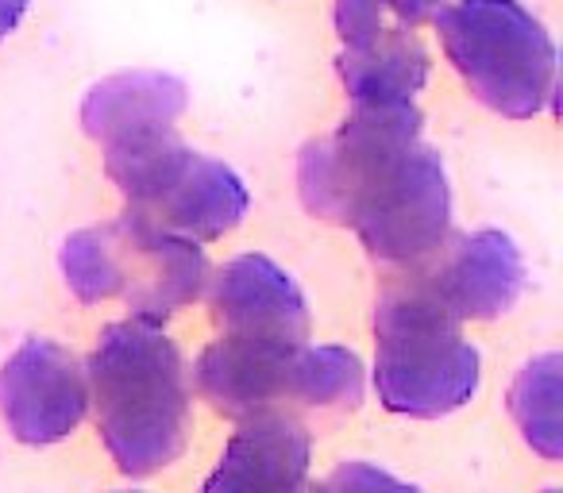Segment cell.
<instances>
[{"label":"cell","instance_id":"1","mask_svg":"<svg viewBox=\"0 0 563 493\" xmlns=\"http://www.w3.org/2000/svg\"><path fill=\"white\" fill-rule=\"evenodd\" d=\"M97 432L132 478L178 462L189 439V370L181 347L151 321L109 324L86 367Z\"/></svg>","mask_w":563,"mask_h":493},{"label":"cell","instance_id":"2","mask_svg":"<svg viewBox=\"0 0 563 493\" xmlns=\"http://www.w3.org/2000/svg\"><path fill=\"white\" fill-rule=\"evenodd\" d=\"M483 359L429 278L390 285L375 305V390L390 413L437 421L478 393Z\"/></svg>","mask_w":563,"mask_h":493},{"label":"cell","instance_id":"3","mask_svg":"<svg viewBox=\"0 0 563 493\" xmlns=\"http://www.w3.org/2000/svg\"><path fill=\"white\" fill-rule=\"evenodd\" d=\"M104 173L120 189L124 216L194 243L224 239L243 224L251 193L228 163L194 150L174 124L104 143Z\"/></svg>","mask_w":563,"mask_h":493},{"label":"cell","instance_id":"4","mask_svg":"<svg viewBox=\"0 0 563 493\" xmlns=\"http://www.w3.org/2000/svg\"><path fill=\"white\" fill-rule=\"evenodd\" d=\"M58 267L81 305L124 301L132 316L151 324L194 305L209 282L201 243L155 232L132 216L74 232Z\"/></svg>","mask_w":563,"mask_h":493},{"label":"cell","instance_id":"5","mask_svg":"<svg viewBox=\"0 0 563 493\" xmlns=\"http://www.w3.org/2000/svg\"><path fill=\"white\" fill-rule=\"evenodd\" d=\"M432 24L452 70L490 112L532 120L555 101V43L521 0H448Z\"/></svg>","mask_w":563,"mask_h":493},{"label":"cell","instance_id":"6","mask_svg":"<svg viewBox=\"0 0 563 493\" xmlns=\"http://www.w3.org/2000/svg\"><path fill=\"white\" fill-rule=\"evenodd\" d=\"M371 259L386 267H421L444 251L452 232V186L440 150L417 143L360 193L347 212Z\"/></svg>","mask_w":563,"mask_h":493},{"label":"cell","instance_id":"7","mask_svg":"<svg viewBox=\"0 0 563 493\" xmlns=\"http://www.w3.org/2000/svg\"><path fill=\"white\" fill-rule=\"evenodd\" d=\"M421 109L413 101H352V112L332 135L306 143L298 158L301 204L317 220L344 224L355 197L401 150L421 143Z\"/></svg>","mask_w":563,"mask_h":493},{"label":"cell","instance_id":"8","mask_svg":"<svg viewBox=\"0 0 563 493\" xmlns=\"http://www.w3.org/2000/svg\"><path fill=\"white\" fill-rule=\"evenodd\" d=\"M89 408L86 367L58 339H27L0 367V421L20 444L47 447L78 432Z\"/></svg>","mask_w":563,"mask_h":493},{"label":"cell","instance_id":"9","mask_svg":"<svg viewBox=\"0 0 563 493\" xmlns=\"http://www.w3.org/2000/svg\"><path fill=\"white\" fill-rule=\"evenodd\" d=\"M217 336L243 344H309V305L301 285L266 255H235L209 282Z\"/></svg>","mask_w":563,"mask_h":493},{"label":"cell","instance_id":"10","mask_svg":"<svg viewBox=\"0 0 563 493\" xmlns=\"http://www.w3.org/2000/svg\"><path fill=\"white\" fill-rule=\"evenodd\" d=\"M313 439L286 408L243 416L201 493H306Z\"/></svg>","mask_w":563,"mask_h":493},{"label":"cell","instance_id":"11","mask_svg":"<svg viewBox=\"0 0 563 493\" xmlns=\"http://www.w3.org/2000/svg\"><path fill=\"white\" fill-rule=\"evenodd\" d=\"M429 285L460 321H494L521 298L525 259L506 232L483 227L463 235L440 259V267L429 274Z\"/></svg>","mask_w":563,"mask_h":493},{"label":"cell","instance_id":"12","mask_svg":"<svg viewBox=\"0 0 563 493\" xmlns=\"http://www.w3.org/2000/svg\"><path fill=\"white\" fill-rule=\"evenodd\" d=\"M186 104V86L178 78H170V74H112V78L97 81L86 93V101H81V132L104 147V143L120 139V135L178 124Z\"/></svg>","mask_w":563,"mask_h":493},{"label":"cell","instance_id":"13","mask_svg":"<svg viewBox=\"0 0 563 493\" xmlns=\"http://www.w3.org/2000/svg\"><path fill=\"white\" fill-rule=\"evenodd\" d=\"M336 70L352 101H417L432 70V58L413 27H383L360 47H340Z\"/></svg>","mask_w":563,"mask_h":493},{"label":"cell","instance_id":"14","mask_svg":"<svg viewBox=\"0 0 563 493\" xmlns=\"http://www.w3.org/2000/svg\"><path fill=\"white\" fill-rule=\"evenodd\" d=\"M560 370L563 359L555 351L525 362L509 390V413L521 428L525 444L548 462L563 459V424H560Z\"/></svg>","mask_w":563,"mask_h":493},{"label":"cell","instance_id":"15","mask_svg":"<svg viewBox=\"0 0 563 493\" xmlns=\"http://www.w3.org/2000/svg\"><path fill=\"white\" fill-rule=\"evenodd\" d=\"M294 401L309 408H360L363 359L340 344H306L294 378Z\"/></svg>","mask_w":563,"mask_h":493},{"label":"cell","instance_id":"16","mask_svg":"<svg viewBox=\"0 0 563 493\" xmlns=\"http://www.w3.org/2000/svg\"><path fill=\"white\" fill-rule=\"evenodd\" d=\"M306 493H424L417 485L394 478L390 470L375 467V462H340L321 485L309 482Z\"/></svg>","mask_w":563,"mask_h":493},{"label":"cell","instance_id":"17","mask_svg":"<svg viewBox=\"0 0 563 493\" xmlns=\"http://www.w3.org/2000/svg\"><path fill=\"white\" fill-rule=\"evenodd\" d=\"M386 4L383 0H336V9H332V20H336V35H340V47H360V43L375 40L386 24Z\"/></svg>","mask_w":563,"mask_h":493},{"label":"cell","instance_id":"18","mask_svg":"<svg viewBox=\"0 0 563 493\" xmlns=\"http://www.w3.org/2000/svg\"><path fill=\"white\" fill-rule=\"evenodd\" d=\"M383 4L401 27H424L440 16V9H444L448 0H383Z\"/></svg>","mask_w":563,"mask_h":493},{"label":"cell","instance_id":"19","mask_svg":"<svg viewBox=\"0 0 563 493\" xmlns=\"http://www.w3.org/2000/svg\"><path fill=\"white\" fill-rule=\"evenodd\" d=\"M27 4L32 0H0V40H9L20 27V20L27 16Z\"/></svg>","mask_w":563,"mask_h":493},{"label":"cell","instance_id":"20","mask_svg":"<svg viewBox=\"0 0 563 493\" xmlns=\"http://www.w3.org/2000/svg\"><path fill=\"white\" fill-rule=\"evenodd\" d=\"M117 493H140V490H117Z\"/></svg>","mask_w":563,"mask_h":493},{"label":"cell","instance_id":"21","mask_svg":"<svg viewBox=\"0 0 563 493\" xmlns=\"http://www.w3.org/2000/svg\"><path fill=\"white\" fill-rule=\"evenodd\" d=\"M548 493H560V490H548Z\"/></svg>","mask_w":563,"mask_h":493}]
</instances>
